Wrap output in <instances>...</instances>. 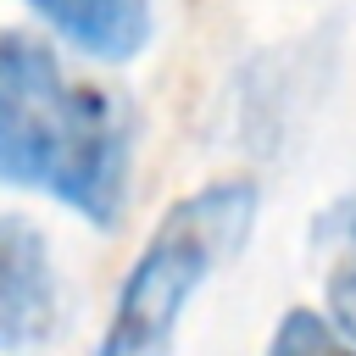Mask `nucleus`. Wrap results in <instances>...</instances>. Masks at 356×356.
Segmentation results:
<instances>
[{
    "mask_svg": "<svg viewBox=\"0 0 356 356\" xmlns=\"http://www.w3.org/2000/svg\"><path fill=\"white\" fill-rule=\"evenodd\" d=\"M250 222H256L250 178H217L172 200L150 228L145 250L134 256V267L122 273L95 356H172L195 289L250 239Z\"/></svg>",
    "mask_w": 356,
    "mask_h": 356,
    "instance_id": "f03ea898",
    "label": "nucleus"
},
{
    "mask_svg": "<svg viewBox=\"0 0 356 356\" xmlns=\"http://www.w3.org/2000/svg\"><path fill=\"white\" fill-rule=\"evenodd\" d=\"M61 323V278L33 217L0 211V356L39 350Z\"/></svg>",
    "mask_w": 356,
    "mask_h": 356,
    "instance_id": "7ed1b4c3",
    "label": "nucleus"
},
{
    "mask_svg": "<svg viewBox=\"0 0 356 356\" xmlns=\"http://www.w3.org/2000/svg\"><path fill=\"white\" fill-rule=\"evenodd\" d=\"M134 178V106L78 78L56 44L0 28V184L117 228Z\"/></svg>",
    "mask_w": 356,
    "mask_h": 356,
    "instance_id": "f257e3e1",
    "label": "nucleus"
},
{
    "mask_svg": "<svg viewBox=\"0 0 356 356\" xmlns=\"http://www.w3.org/2000/svg\"><path fill=\"white\" fill-rule=\"evenodd\" d=\"M22 6H33L67 44H78L95 61H134L156 33L150 0H22Z\"/></svg>",
    "mask_w": 356,
    "mask_h": 356,
    "instance_id": "20e7f679",
    "label": "nucleus"
},
{
    "mask_svg": "<svg viewBox=\"0 0 356 356\" xmlns=\"http://www.w3.org/2000/svg\"><path fill=\"white\" fill-rule=\"evenodd\" d=\"M317 245L328 250L323 295H328V323L345 345H356V200H339L317 222Z\"/></svg>",
    "mask_w": 356,
    "mask_h": 356,
    "instance_id": "39448f33",
    "label": "nucleus"
},
{
    "mask_svg": "<svg viewBox=\"0 0 356 356\" xmlns=\"http://www.w3.org/2000/svg\"><path fill=\"white\" fill-rule=\"evenodd\" d=\"M267 356H356V350L334 334L328 317L295 306V312L278 317V328H273V339H267Z\"/></svg>",
    "mask_w": 356,
    "mask_h": 356,
    "instance_id": "423d86ee",
    "label": "nucleus"
}]
</instances>
